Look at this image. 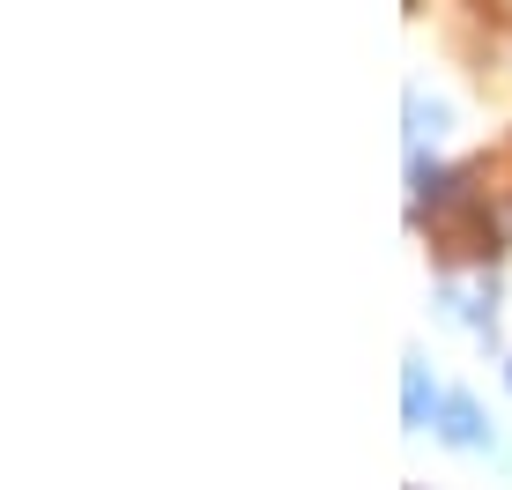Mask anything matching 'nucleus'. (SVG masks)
<instances>
[{"mask_svg": "<svg viewBox=\"0 0 512 490\" xmlns=\"http://www.w3.org/2000/svg\"><path fill=\"white\" fill-rule=\"evenodd\" d=\"M446 424H438V439H453V446H490V424H483V409H475L468 394H446Z\"/></svg>", "mask_w": 512, "mask_h": 490, "instance_id": "f257e3e1", "label": "nucleus"}, {"mask_svg": "<svg viewBox=\"0 0 512 490\" xmlns=\"http://www.w3.org/2000/svg\"><path fill=\"white\" fill-rule=\"evenodd\" d=\"M431 416V379H423V364H409V424Z\"/></svg>", "mask_w": 512, "mask_h": 490, "instance_id": "f03ea898", "label": "nucleus"}]
</instances>
